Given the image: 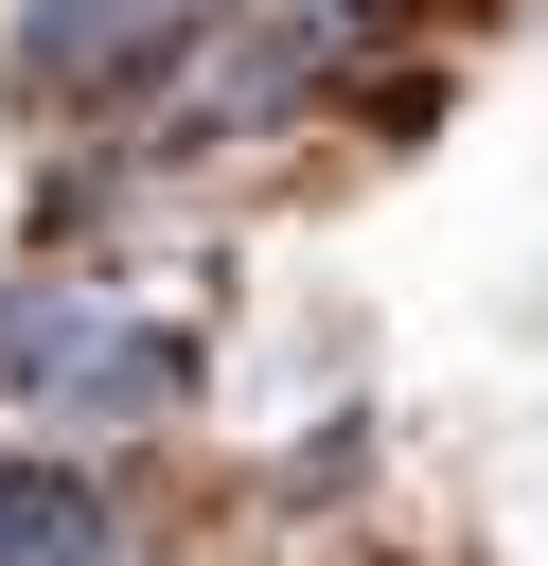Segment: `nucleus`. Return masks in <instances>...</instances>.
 <instances>
[{"label":"nucleus","mask_w":548,"mask_h":566,"mask_svg":"<svg viewBox=\"0 0 548 566\" xmlns=\"http://www.w3.org/2000/svg\"><path fill=\"white\" fill-rule=\"evenodd\" d=\"M0 407H18V442H124V424H177V407H194V318H124L106 283H35Z\"/></svg>","instance_id":"1"},{"label":"nucleus","mask_w":548,"mask_h":566,"mask_svg":"<svg viewBox=\"0 0 548 566\" xmlns=\"http://www.w3.org/2000/svg\"><path fill=\"white\" fill-rule=\"evenodd\" d=\"M18 318H35V283H0V371H18Z\"/></svg>","instance_id":"2"}]
</instances>
